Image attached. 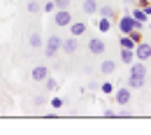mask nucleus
I'll return each instance as SVG.
<instances>
[{"instance_id":"2eb2a0df","label":"nucleus","mask_w":151,"mask_h":135,"mask_svg":"<svg viewBox=\"0 0 151 135\" xmlns=\"http://www.w3.org/2000/svg\"><path fill=\"white\" fill-rule=\"evenodd\" d=\"M98 14H100V17H105V19H114V17H116L114 7H109V5H105V7H100V5H98Z\"/></svg>"},{"instance_id":"393cba45","label":"nucleus","mask_w":151,"mask_h":135,"mask_svg":"<svg viewBox=\"0 0 151 135\" xmlns=\"http://www.w3.org/2000/svg\"><path fill=\"white\" fill-rule=\"evenodd\" d=\"M54 9H56V2H54V0H49V2L42 5V12H47V14H51Z\"/></svg>"},{"instance_id":"f257e3e1","label":"nucleus","mask_w":151,"mask_h":135,"mask_svg":"<svg viewBox=\"0 0 151 135\" xmlns=\"http://www.w3.org/2000/svg\"><path fill=\"white\" fill-rule=\"evenodd\" d=\"M60 42H63V38H60V35H49V40L42 44V47H44L47 58H54L58 51H60Z\"/></svg>"},{"instance_id":"f03ea898","label":"nucleus","mask_w":151,"mask_h":135,"mask_svg":"<svg viewBox=\"0 0 151 135\" xmlns=\"http://www.w3.org/2000/svg\"><path fill=\"white\" fill-rule=\"evenodd\" d=\"M135 28H139V30H142V23H137L130 14H123V17L119 19V30H121V35H128V33L135 30Z\"/></svg>"},{"instance_id":"a211bd4d","label":"nucleus","mask_w":151,"mask_h":135,"mask_svg":"<svg viewBox=\"0 0 151 135\" xmlns=\"http://www.w3.org/2000/svg\"><path fill=\"white\" fill-rule=\"evenodd\" d=\"M28 44H30L33 49H37V47H42V35H40V33H33V35L28 38Z\"/></svg>"},{"instance_id":"f3484780","label":"nucleus","mask_w":151,"mask_h":135,"mask_svg":"<svg viewBox=\"0 0 151 135\" xmlns=\"http://www.w3.org/2000/svg\"><path fill=\"white\" fill-rule=\"evenodd\" d=\"M98 28H100V33H109V28H112V19L100 17V21H98Z\"/></svg>"},{"instance_id":"cd10ccee","label":"nucleus","mask_w":151,"mask_h":135,"mask_svg":"<svg viewBox=\"0 0 151 135\" xmlns=\"http://www.w3.org/2000/svg\"><path fill=\"white\" fill-rule=\"evenodd\" d=\"M116 114H119V116H130V112H128V110L123 107V110H121V112H116Z\"/></svg>"},{"instance_id":"20e7f679","label":"nucleus","mask_w":151,"mask_h":135,"mask_svg":"<svg viewBox=\"0 0 151 135\" xmlns=\"http://www.w3.org/2000/svg\"><path fill=\"white\" fill-rule=\"evenodd\" d=\"M132 51H135V58H137V61H144V63H147V61L151 58V44L142 40V42H137V44H135V49H132Z\"/></svg>"},{"instance_id":"b1692460","label":"nucleus","mask_w":151,"mask_h":135,"mask_svg":"<svg viewBox=\"0 0 151 135\" xmlns=\"http://www.w3.org/2000/svg\"><path fill=\"white\" fill-rule=\"evenodd\" d=\"M63 105H65V100H63V98H58V96L51 98V107H54V110H60Z\"/></svg>"},{"instance_id":"412c9836","label":"nucleus","mask_w":151,"mask_h":135,"mask_svg":"<svg viewBox=\"0 0 151 135\" xmlns=\"http://www.w3.org/2000/svg\"><path fill=\"white\" fill-rule=\"evenodd\" d=\"M100 91H102L105 96H112L114 93V84L112 82H102V84H100Z\"/></svg>"},{"instance_id":"1a4fd4ad","label":"nucleus","mask_w":151,"mask_h":135,"mask_svg":"<svg viewBox=\"0 0 151 135\" xmlns=\"http://www.w3.org/2000/svg\"><path fill=\"white\" fill-rule=\"evenodd\" d=\"M30 77H33V82H44V79L49 77V70H47V65H37V68H33Z\"/></svg>"},{"instance_id":"c85d7f7f","label":"nucleus","mask_w":151,"mask_h":135,"mask_svg":"<svg viewBox=\"0 0 151 135\" xmlns=\"http://www.w3.org/2000/svg\"><path fill=\"white\" fill-rule=\"evenodd\" d=\"M105 116H116V112H114V110H109V107H107V110H105Z\"/></svg>"},{"instance_id":"9b49d317","label":"nucleus","mask_w":151,"mask_h":135,"mask_svg":"<svg viewBox=\"0 0 151 135\" xmlns=\"http://www.w3.org/2000/svg\"><path fill=\"white\" fill-rule=\"evenodd\" d=\"M144 82H147V77H135V75H128L126 86H128V89H142V86H144Z\"/></svg>"},{"instance_id":"9d476101","label":"nucleus","mask_w":151,"mask_h":135,"mask_svg":"<svg viewBox=\"0 0 151 135\" xmlns=\"http://www.w3.org/2000/svg\"><path fill=\"white\" fill-rule=\"evenodd\" d=\"M68 28H70V35H75V38H79V35L86 33V23H84V21H72Z\"/></svg>"},{"instance_id":"423d86ee","label":"nucleus","mask_w":151,"mask_h":135,"mask_svg":"<svg viewBox=\"0 0 151 135\" xmlns=\"http://www.w3.org/2000/svg\"><path fill=\"white\" fill-rule=\"evenodd\" d=\"M114 100H116L121 107H126V105L130 103V89H128V86H123V89H114Z\"/></svg>"},{"instance_id":"39448f33","label":"nucleus","mask_w":151,"mask_h":135,"mask_svg":"<svg viewBox=\"0 0 151 135\" xmlns=\"http://www.w3.org/2000/svg\"><path fill=\"white\" fill-rule=\"evenodd\" d=\"M105 49H107V44H105V40H102V38H91V40H88V51H91L93 56H102Z\"/></svg>"},{"instance_id":"bb28decb","label":"nucleus","mask_w":151,"mask_h":135,"mask_svg":"<svg viewBox=\"0 0 151 135\" xmlns=\"http://www.w3.org/2000/svg\"><path fill=\"white\" fill-rule=\"evenodd\" d=\"M54 2H56V9H65L70 5V0H54Z\"/></svg>"},{"instance_id":"aec40b11","label":"nucleus","mask_w":151,"mask_h":135,"mask_svg":"<svg viewBox=\"0 0 151 135\" xmlns=\"http://www.w3.org/2000/svg\"><path fill=\"white\" fill-rule=\"evenodd\" d=\"M119 44L123 47V49H135V42H132L128 35H121V40H119Z\"/></svg>"},{"instance_id":"ddd939ff","label":"nucleus","mask_w":151,"mask_h":135,"mask_svg":"<svg viewBox=\"0 0 151 135\" xmlns=\"http://www.w3.org/2000/svg\"><path fill=\"white\" fill-rule=\"evenodd\" d=\"M130 17H132L135 21H137V23H142V26H144V23L149 21V17H147V12H144L142 7H137V9H132V12H130Z\"/></svg>"},{"instance_id":"6ab92c4d","label":"nucleus","mask_w":151,"mask_h":135,"mask_svg":"<svg viewBox=\"0 0 151 135\" xmlns=\"http://www.w3.org/2000/svg\"><path fill=\"white\" fill-rule=\"evenodd\" d=\"M26 9H28L30 14H37V12H42V5H40L37 0H30V2L26 5Z\"/></svg>"},{"instance_id":"a878e982","label":"nucleus","mask_w":151,"mask_h":135,"mask_svg":"<svg viewBox=\"0 0 151 135\" xmlns=\"http://www.w3.org/2000/svg\"><path fill=\"white\" fill-rule=\"evenodd\" d=\"M47 100H44V96H33V107H42Z\"/></svg>"},{"instance_id":"6e6552de","label":"nucleus","mask_w":151,"mask_h":135,"mask_svg":"<svg viewBox=\"0 0 151 135\" xmlns=\"http://www.w3.org/2000/svg\"><path fill=\"white\" fill-rule=\"evenodd\" d=\"M130 75H135V77H147V65H144V61H132L130 63Z\"/></svg>"},{"instance_id":"7ed1b4c3","label":"nucleus","mask_w":151,"mask_h":135,"mask_svg":"<svg viewBox=\"0 0 151 135\" xmlns=\"http://www.w3.org/2000/svg\"><path fill=\"white\" fill-rule=\"evenodd\" d=\"M72 21H75V17H72V12H70L68 7H65V9H54V23H56V26H63V28H65V26H70Z\"/></svg>"},{"instance_id":"f8f14e48","label":"nucleus","mask_w":151,"mask_h":135,"mask_svg":"<svg viewBox=\"0 0 151 135\" xmlns=\"http://www.w3.org/2000/svg\"><path fill=\"white\" fill-rule=\"evenodd\" d=\"M81 12L84 14H95L98 12V0H84L81 2Z\"/></svg>"},{"instance_id":"0eeeda50","label":"nucleus","mask_w":151,"mask_h":135,"mask_svg":"<svg viewBox=\"0 0 151 135\" xmlns=\"http://www.w3.org/2000/svg\"><path fill=\"white\" fill-rule=\"evenodd\" d=\"M77 49H79V40H77L75 35H70L68 40H63V42H60V51H65L68 56H70V54H75Z\"/></svg>"},{"instance_id":"c756f323","label":"nucleus","mask_w":151,"mask_h":135,"mask_svg":"<svg viewBox=\"0 0 151 135\" xmlns=\"http://www.w3.org/2000/svg\"><path fill=\"white\" fill-rule=\"evenodd\" d=\"M126 2H137V0H126Z\"/></svg>"},{"instance_id":"dca6fc26","label":"nucleus","mask_w":151,"mask_h":135,"mask_svg":"<svg viewBox=\"0 0 151 135\" xmlns=\"http://www.w3.org/2000/svg\"><path fill=\"white\" fill-rule=\"evenodd\" d=\"M121 61L130 65L132 61H135V51H132V49H123V47H121Z\"/></svg>"},{"instance_id":"5701e85b","label":"nucleus","mask_w":151,"mask_h":135,"mask_svg":"<svg viewBox=\"0 0 151 135\" xmlns=\"http://www.w3.org/2000/svg\"><path fill=\"white\" fill-rule=\"evenodd\" d=\"M44 82H47V84H44V86H47V91H56V89H58V82H56V79L47 77Z\"/></svg>"},{"instance_id":"4468645a","label":"nucleus","mask_w":151,"mask_h":135,"mask_svg":"<svg viewBox=\"0 0 151 135\" xmlns=\"http://www.w3.org/2000/svg\"><path fill=\"white\" fill-rule=\"evenodd\" d=\"M114 70H116V63H114V61H109V58L100 63V72H102V75H112Z\"/></svg>"},{"instance_id":"4be33fe9","label":"nucleus","mask_w":151,"mask_h":135,"mask_svg":"<svg viewBox=\"0 0 151 135\" xmlns=\"http://www.w3.org/2000/svg\"><path fill=\"white\" fill-rule=\"evenodd\" d=\"M128 38H130L132 42H135V44H137V42H142V33H139V28L130 30V33H128Z\"/></svg>"}]
</instances>
